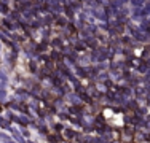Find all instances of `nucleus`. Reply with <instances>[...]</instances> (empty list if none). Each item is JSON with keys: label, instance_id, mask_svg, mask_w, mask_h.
Listing matches in <instances>:
<instances>
[{"label": "nucleus", "instance_id": "obj_1", "mask_svg": "<svg viewBox=\"0 0 150 143\" xmlns=\"http://www.w3.org/2000/svg\"><path fill=\"white\" fill-rule=\"evenodd\" d=\"M0 143H2V142H0Z\"/></svg>", "mask_w": 150, "mask_h": 143}]
</instances>
